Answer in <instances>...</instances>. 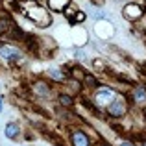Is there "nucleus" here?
I'll return each mask as SVG.
<instances>
[{
	"label": "nucleus",
	"mask_w": 146,
	"mask_h": 146,
	"mask_svg": "<svg viewBox=\"0 0 146 146\" xmlns=\"http://www.w3.org/2000/svg\"><path fill=\"white\" fill-rule=\"evenodd\" d=\"M26 17L32 19L37 26H48L50 24V15L39 4H28V9H26Z\"/></svg>",
	"instance_id": "f257e3e1"
},
{
	"label": "nucleus",
	"mask_w": 146,
	"mask_h": 146,
	"mask_svg": "<svg viewBox=\"0 0 146 146\" xmlns=\"http://www.w3.org/2000/svg\"><path fill=\"white\" fill-rule=\"evenodd\" d=\"M122 15H124L126 21H131V22H137L141 17L144 15V9L139 6V4L131 2V4H126L124 9H122Z\"/></svg>",
	"instance_id": "f03ea898"
},
{
	"label": "nucleus",
	"mask_w": 146,
	"mask_h": 146,
	"mask_svg": "<svg viewBox=\"0 0 146 146\" xmlns=\"http://www.w3.org/2000/svg\"><path fill=\"white\" fill-rule=\"evenodd\" d=\"M126 111H128V107H126V104L122 102V100H117L113 98L109 104H107V115L113 118H120L126 115Z\"/></svg>",
	"instance_id": "7ed1b4c3"
},
{
	"label": "nucleus",
	"mask_w": 146,
	"mask_h": 146,
	"mask_svg": "<svg viewBox=\"0 0 146 146\" xmlns=\"http://www.w3.org/2000/svg\"><path fill=\"white\" fill-rule=\"evenodd\" d=\"M70 143L72 146H93L89 135L85 131H82V129H72L70 131Z\"/></svg>",
	"instance_id": "20e7f679"
},
{
	"label": "nucleus",
	"mask_w": 146,
	"mask_h": 146,
	"mask_svg": "<svg viewBox=\"0 0 146 146\" xmlns=\"http://www.w3.org/2000/svg\"><path fill=\"white\" fill-rule=\"evenodd\" d=\"M0 56H2L4 59H7L9 63H15V61L21 59V54L11 46H0Z\"/></svg>",
	"instance_id": "39448f33"
},
{
	"label": "nucleus",
	"mask_w": 146,
	"mask_h": 146,
	"mask_svg": "<svg viewBox=\"0 0 146 146\" xmlns=\"http://www.w3.org/2000/svg\"><path fill=\"white\" fill-rule=\"evenodd\" d=\"M33 93L35 94H39V96H48L50 94V85L46 82H43V80H37L35 83H33Z\"/></svg>",
	"instance_id": "423d86ee"
},
{
	"label": "nucleus",
	"mask_w": 146,
	"mask_h": 146,
	"mask_svg": "<svg viewBox=\"0 0 146 146\" xmlns=\"http://www.w3.org/2000/svg\"><path fill=\"white\" fill-rule=\"evenodd\" d=\"M68 4H70V0H48L50 9L54 11H65L68 7Z\"/></svg>",
	"instance_id": "0eeeda50"
},
{
	"label": "nucleus",
	"mask_w": 146,
	"mask_h": 146,
	"mask_svg": "<svg viewBox=\"0 0 146 146\" xmlns=\"http://www.w3.org/2000/svg\"><path fill=\"white\" fill-rule=\"evenodd\" d=\"M82 83L87 87V89H91V91H96L98 87H100V85H98V80L94 78L93 74H85V78H83V82H82Z\"/></svg>",
	"instance_id": "6e6552de"
},
{
	"label": "nucleus",
	"mask_w": 146,
	"mask_h": 146,
	"mask_svg": "<svg viewBox=\"0 0 146 146\" xmlns=\"http://www.w3.org/2000/svg\"><path fill=\"white\" fill-rule=\"evenodd\" d=\"M133 100L135 102H146V87L144 85H137L133 89Z\"/></svg>",
	"instance_id": "1a4fd4ad"
},
{
	"label": "nucleus",
	"mask_w": 146,
	"mask_h": 146,
	"mask_svg": "<svg viewBox=\"0 0 146 146\" xmlns=\"http://www.w3.org/2000/svg\"><path fill=\"white\" fill-rule=\"evenodd\" d=\"M19 133H21V128H19V124H13V122H9V124L6 126V137H7V139H15Z\"/></svg>",
	"instance_id": "9d476101"
},
{
	"label": "nucleus",
	"mask_w": 146,
	"mask_h": 146,
	"mask_svg": "<svg viewBox=\"0 0 146 146\" xmlns=\"http://www.w3.org/2000/svg\"><path fill=\"white\" fill-rule=\"evenodd\" d=\"M9 35L13 37V39H22V41H24L26 37H28V35H26V33L22 32L21 28H19V26H15V24H11V26H9Z\"/></svg>",
	"instance_id": "9b49d317"
},
{
	"label": "nucleus",
	"mask_w": 146,
	"mask_h": 146,
	"mask_svg": "<svg viewBox=\"0 0 146 146\" xmlns=\"http://www.w3.org/2000/svg\"><path fill=\"white\" fill-rule=\"evenodd\" d=\"M57 100H59V104L63 107H67V109H70V107L74 106V98H72L70 94H59V98H57Z\"/></svg>",
	"instance_id": "f8f14e48"
},
{
	"label": "nucleus",
	"mask_w": 146,
	"mask_h": 146,
	"mask_svg": "<svg viewBox=\"0 0 146 146\" xmlns=\"http://www.w3.org/2000/svg\"><path fill=\"white\" fill-rule=\"evenodd\" d=\"M48 74H50V78H52V80H57V82H65V78H67V74H63L59 68H50Z\"/></svg>",
	"instance_id": "ddd939ff"
},
{
	"label": "nucleus",
	"mask_w": 146,
	"mask_h": 146,
	"mask_svg": "<svg viewBox=\"0 0 146 146\" xmlns=\"http://www.w3.org/2000/svg\"><path fill=\"white\" fill-rule=\"evenodd\" d=\"M70 72H72V78H74V80H78V82H83V78H85V72H83L80 67H72Z\"/></svg>",
	"instance_id": "4468645a"
},
{
	"label": "nucleus",
	"mask_w": 146,
	"mask_h": 146,
	"mask_svg": "<svg viewBox=\"0 0 146 146\" xmlns=\"http://www.w3.org/2000/svg\"><path fill=\"white\" fill-rule=\"evenodd\" d=\"M82 104H83V107H85V109H89V111H91V113H94V115H98V113H100V109H98L96 106H94L93 102H91V100L83 98V100H82Z\"/></svg>",
	"instance_id": "2eb2a0df"
},
{
	"label": "nucleus",
	"mask_w": 146,
	"mask_h": 146,
	"mask_svg": "<svg viewBox=\"0 0 146 146\" xmlns=\"http://www.w3.org/2000/svg\"><path fill=\"white\" fill-rule=\"evenodd\" d=\"M85 17H87V15L83 13V11H76V15L72 19H68V22H70V24H78V22H83V21H85Z\"/></svg>",
	"instance_id": "dca6fc26"
},
{
	"label": "nucleus",
	"mask_w": 146,
	"mask_h": 146,
	"mask_svg": "<svg viewBox=\"0 0 146 146\" xmlns=\"http://www.w3.org/2000/svg\"><path fill=\"white\" fill-rule=\"evenodd\" d=\"M11 24H13V22H7V21H4V19H0V35H4V33L9 30Z\"/></svg>",
	"instance_id": "f3484780"
},
{
	"label": "nucleus",
	"mask_w": 146,
	"mask_h": 146,
	"mask_svg": "<svg viewBox=\"0 0 146 146\" xmlns=\"http://www.w3.org/2000/svg\"><path fill=\"white\" fill-rule=\"evenodd\" d=\"M120 146H135V144L129 143V141H124V143H120Z\"/></svg>",
	"instance_id": "a211bd4d"
},
{
	"label": "nucleus",
	"mask_w": 146,
	"mask_h": 146,
	"mask_svg": "<svg viewBox=\"0 0 146 146\" xmlns=\"http://www.w3.org/2000/svg\"><path fill=\"white\" fill-rule=\"evenodd\" d=\"M139 146H146V139H144V137H141V143H139Z\"/></svg>",
	"instance_id": "6ab92c4d"
},
{
	"label": "nucleus",
	"mask_w": 146,
	"mask_h": 146,
	"mask_svg": "<svg viewBox=\"0 0 146 146\" xmlns=\"http://www.w3.org/2000/svg\"><path fill=\"white\" fill-rule=\"evenodd\" d=\"M96 146H107V144H106V143H98Z\"/></svg>",
	"instance_id": "aec40b11"
},
{
	"label": "nucleus",
	"mask_w": 146,
	"mask_h": 146,
	"mask_svg": "<svg viewBox=\"0 0 146 146\" xmlns=\"http://www.w3.org/2000/svg\"><path fill=\"white\" fill-rule=\"evenodd\" d=\"M0 111H2V98H0Z\"/></svg>",
	"instance_id": "412c9836"
},
{
	"label": "nucleus",
	"mask_w": 146,
	"mask_h": 146,
	"mask_svg": "<svg viewBox=\"0 0 146 146\" xmlns=\"http://www.w3.org/2000/svg\"><path fill=\"white\" fill-rule=\"evenodd\" d=\"M144 115H146V107H144Z\"/></svg>",
	"instance_id": "4be33fe9"
}]
</instances>
